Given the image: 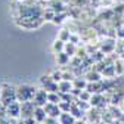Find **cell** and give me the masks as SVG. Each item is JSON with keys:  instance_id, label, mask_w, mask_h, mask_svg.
Masks as SVG:
<instances>
[{"instance_id": "ac0fdd59", "label": "cell", "mask_w": 124, "mask_h": 124, "mask_svg": "<svg viewBox=\"0 0 124 124\" xmlns=\"http://www.w3.org/2000/svg\"><path fill=\"white\" fill-rule=\"evenodd\" d=\"M52 78H53V81H61L62 74H61V72H53V74H52Z\"/></svg>"}, {"instance_id": "7402d4cb", "label": "cell", "mask_w": 124, "mask_h": 124, "mask_svg": "<svg viewBox=\"0 0 124 124\" xmlns=\"http://www.w3.org/2000/svg\"><path fill=\"white\" fill-rule=\"evenodd\" d=\"M120 37H124V30H120V33H118Z\"/></svg>"}, {"instance_id": "277c9868", "label": "cell", "mask_w": 124, "mask_h": 124, "mask_svg": "<svg viewBox=\"0 0 124 124\" xmlns=\"http://www.w3.org/2000/svg\"><path fill=\"white\" fill-rule=\"evenodd\" d=\"M46 111H44V108L43 106H36V109H34V114H33V117H34V120L36 121H39V123H43L44 120H46Z\"/></svg>"}, {"instance_id": "7a4b0ae2", "label": "cell", "mask_w": 124, "mask_h": 124, "mask_svg": "<svg viewBox=\"0 0 124 124\" xmlns=\"http://www.w3.org/2000/svg\"><path fill=\"white\" fill-rule=\"evenodd\" d=\"M44 111H46V114H47V117H53V118H58L59 115H61V108H59V105L58 103H46L44 106Z\"/></svg>"}, {"instance_id": "6da1fadb", "label": "cell", "mask_w": 124, "mask_h": 124, "mask_svg": "<svg viewBox=\"0 0 124 124\" xmlns=\"http://www.w3.org/2000/svg\"><path fill=\"white\" fill-rule=\"evenodd\" d=\"M36 89L31 87L28 84H24V86H19L18 90H16V99L19 102H28L30 99H33L36 96Z\"/></svg>"}, {"instance_id": "603a6c76", "label": "cell", "mask_w": 124, "mask_h": 124, "mask_svg": "<svg viewBox=\"0 0 124 124\" xmlns=\"http://www.w3.org/2000/svg\"><path fill=\"white\" fill-rule=\"evenodd\" d=\"M121 109H123V112H124V101L121 102Z\"/></svg>"}, {"instance_id": "7c38bea8", "label": "cell", "mask_w": 124, "mask_h": 124, "mask_svg": "<svg viewBox=\"0 0 124 124\" xmlns=\"http://www.w3.org/2000/svg\"><path fill=\"white\" fill-rule=\"evenodd\" d=\"M64 50H65V53H68L70 56H72L74 52H75V46H74V43H67Z\"/></svg>"}, {"instance_id": "d4e9b609", "label": "cell", "mask_w": 124, "mask_h": 124, "mask_svg": "<svg viewBox=\"0 0 124 124\" xmlns=\"http://www.w3.org/2000/svg\"><path fill=\"white\" fill-rule=\"evenodd\" d=\"M19 2H24V0H19Z\"/></svg>"}, {"instance_id": "8992f818", "label": "cell", "mask_w": 124, "mask_h": 124, "mask_svg": "<svg viewBox=\"0 0 124 124\" xmlns=\"http://www.w3.org/2000/svg\"><path fill=\"white\" fill-rule=\"evenodd\" d=\"M8 112H9V115H12V117H16V115L21 112V106H19V103H16V102L9 103V106H8Z\"/></svg>"}, {"instance_id": "2e32d148", "label": "cell", "mask_w": 124, "mask_h": 124, "mask_svg": "<svg viewBox=\"0 0 124 124\" xmlns=\"http://www.w3.org/2000/svg\"><path fill=\"white\" fill-rule=\"evenodd\" d=\"M87 77H89V81H99V74L96 72H90Z\"/></svg>"}, {"instance_id": "5b68a950", "label": "cell", "mask_w": 124, "mask_h": 124, "mask_svg": "<svg viewBox=\"0 0 124 124\" xmlns=\"http://www.w3.org/2000/svg\"><path fill=\"white\" fill-rule=\"evenodd\" d=\"M59 121L61 124H75V117L71 115L70 112H65V114L59 115Z\"/></svg>"}, {"instance_id": "9a60e30c", "label": "cell", "mask_w": 124, "mask_h": 124, "mask_svg": "<svg viewBox=\"0 0 124 124\" xmlns=\"http://www.w3.org/2000/svg\"><path fill=\"white\" fill-rule=\"evenodd\" d=\"M52 81H53V78H52V77H46V75H43L41 78H40V83H41V84H43L44 87L47 86L49 83H52Z\"/></svg>"}, {"instance_id": "9c48e42d", "label": "cell", "mask_w": 124, "mask_h": 124, "mask_svg": "<svg viewBox=\"0 0 124 124\" xmlns=\"http://www.w3.org/2000/svg\"><path fill=\"white\" fill-rule=\"evenodd\" d=\"M52 49H53V52L55 53H59V52H64V49H65V41H62L61 39H58L55 43H53V46H52Z\"/></svg>"}, {"instance_id": "5bb4252c", "label": "cell", "mask_w": 124, "mask_h": 124, "mask_svg": "<svg viewBox=\"0 0 124 124\" xmlns=\"http://www.w3.org/2000/svg\"><path fill=\"white\" fill-rule=\"evenodd\" d=\"M101 102H102V96H99L98 93H96V95H93V96L90 98V103H92V105H99Z\"/></svg>"}, {"instance_id": "52a82bcc", "label": "cell", "mask_w": 124, "mask_h": 124, "mask_svg": "<svg viewBox=\"0 0 124 124\" xmlns=\"http://www.w3.org/2000/svg\"><path fill=\"white\" fill-rule=\"evenodd\" d=\"M59 90L62 93H71L72 92V84L70 83V80H64V81H59Z\"/></svg>"}, {"instance_id": "ba28073f", "label": "cell", "mask_w": 124, "mask_h": 124, "mask_svg": "<svg viewBox=\"0 0 124 124\" xmlns=\"http://www.w3.org/2000/svg\"><path fill=\"white\" fill-rule=\"evenodd\" d=\"M68 61H70V55H68V53H65V52L56 53V62H58L59 65H65Z\"/></svg>"}, {"instance_id": "3957f363", "label": "cell", "mask_w": 124, "mask_h": 124, "mask_svg": "<svg viewBox=\"0 0 124 124\" xmlns=\"http://www.w3.org/2000/svg\"><path fill=\"white\" fill-rule=\"evenodd\" d=\"M46 102H47V93H46V90H37L36 96H34L36 106H44Z\"/></svg>"}, {"instance_id": "44dd1931", "label": "cell", "mask_w": 124, "mask_h": 124, "mask_svg": "<svg viewBox=\"0 0 124 124\" xmlns=\"http://www.w3.org/2000/svg\"><path fill=\"white\" fill-rule=\"evenodd\" d=\"M80 99H83V101H90L89 93H87V92H84V93H80Z\"/></svg>"}, {"instance_id": "ffe728a7", "label": "cell", "mask_w": 124, "mask_h": 124, "mask_svg": "<svg viewBox=\"0 0 124 124\" xmlns=\"http://www.w3.org/2000/svg\"><path fill=\"white\" fill-rule=\"evenodd\" d=\"M44 121H46V124H58L56 118H53V117H47V118H46Z\"/></svg>"}, {"instance_id": "d6986e66", "label": "cell", "mask_w": 124, "mask_h": 124, "mask_svg": "<svg viewBox=\"0 0 124 124\" xmlns=\"http://www.w3.org/2000/svg\"><path fill=\"white\" fill-rule=\"evenodd\" d=\"M62 18H64V15H59V16H58V15H55V18L52 19L55 24H61L62 21H64V19H62Z\"/></svg>"}, {"instance_id": "4fadbf2b", "label": "cell", "mask_w": 124, "mask_h": 124, "mask_svg": "<svg viewBox=\"0 0 124 124\" xmlns=\"http://www.w3.org/2000/svg\"><path fill=\"white\" fill-rule=\"evenodd\" d=\"M115 74L117 75L124 74V64H123V62H117V64H115Z\"/></svg>"}, {"instance_id": "cb8c5ba5", "label": "cell", "mask_w": 124, "mask_h": 124, "mask_svg": "<svg viewBox=\"0 0 124 124\" xmlns=\"http://www.w3.org/2000/svg\"><path fill=\"white\" fill-rule=\"evenodd\" d=\"M123 59H124V52H123Z\"/></svg>"}, {"instance_id": "8fae6325", "label": "cell", "mask_w": 124, "mask_h": 124, "mask_svg": "<svg viewBox=\"0 0 124 124\" xmlns=\"http://www.w3.org/2000/svg\"><path fill=\"white\" fill-rule=\"evenodd\" d=\"M70 37H71L70 31H67V30H62L61 33H59V37H58V39H61L62 41H70Z\"/></svg>"}, {"instance_id": "30bf717a", "label": "cell", "mask_w": 124, "mask_h": 124, "mask_svg": "<svg viewBox=\"0 0 124 124\" xmlns=\"http://www.w3.org/2000/svg\"><path fill=\"white\" fill-rule=\"evenodd\" d=\"M47 102H52V103H59V102H61V98L56 95L55 92H50V93H47Z\"/></svg>"}, {"instance_id": "e0dca14e", "label": "cell", "mask_w": 124, "mask_h": 124, "mask_svg": "<svg viewBox=\"0 0 124 124\" xmlns=\"http://www.w3.org/2000/svg\"><path fill=\"white\" fill-rule=\"evenodd\" d=\"M74 84H75L77 87H80V89H84V87L87 86V83H86L84 80H74Z\"/></svg>"}]
</instances>
